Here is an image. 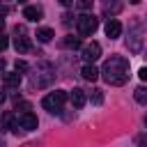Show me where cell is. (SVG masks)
<instances>
[{"instance_id":"7a4b0ae2","label":"cell","mask_w":147,"mask_h":147,"mask_svg":"<svg viewBox=\"0 0 147 147\" xmlns=\"http://www.w3.org/2000/svg\"><path fill=\"white\" fill-rule=\"evenodd\" d=\"M64 101H67V92L55 90V92H51V94H46V96H44L41 106H44L48 113H60V110H62V106H64Z\"/></svg>"},{"instance_id":"8992f818","label":"cell","mask_w":147,"mask_h":147,"mask_svg":"<svg viewBox=\"0 0 147 147\" xmlns=\"http://www.w3.org/2000/svg\"><path fill=\"white\" fill-rule=\"evenodd\" d=\"M106 34H108V39H117V37L122 34V23H119L117 18H108V23H106Z\"/></svg>"},{"instance_id":"8fae6325","label":"cell","mask_w":147,"mask_h":147,"mask_svg":"<svg viewBox=\"0 0 147 147\" xmlns=\"http://www.w3.org/2000/svg\"><path fill=\"white\" fill-rule=\"evenodd\" d=\"M14 48H16L18 53H28V51H30V39H28V37H16V39H14Z\"/></svg>"},{"instance_id":"484cf974","label":"cell","mask_w":147,"mask_h":147,"mask_svg":"<svg viewBox=\"0 0 147 147\" xmlns=\"http://www.w3.org/2000/svg\"><path fill=\"white\" fill-rule=\"evenodd\" d=\"M0 147H5V142H2V140H0Z\"/></svg>"},{"instance_id":"603a6c76","label":"cell","mask_w":147,"mask_h":147,"mask_svg":"<svg viewBox=\"0 0 147 147\" xmlns=\"http://www.w3.org/2000/svg\"><path fill=\"white\" fill-rule=\"evenodd\" d=\"M2 28H5V21L0 18V34H2Z\"/></svg>"},{"instance_id":"5bb4252c","label":"cell","mask_w":147,"mask_h":147,"mask_svg":"<svg viewBox=\"0 0 147 147\" xmlns=\"http://www.w3.org/2000/svg\"><path fill=\"white\" fill-rule=\"evenodd\" d=\"M90 101L96 103V106L103 103V92H101V90H92V92H90Z\"/></svg>"},{"instance_id":"d6986e66","label":"cell","mask_w":147,"mask_h":147,"mask_svg":"<svg viewBox=\"0 0 147 147\" xmlns=\"http://www.w3.org/2000/svg\"><path fill=\"white\" fill-rule=\"evenodd\" d=\"M138 76H140V78H142V80H147V67H142V69H140V71H138Z\"/></svg>"},{"instance_id":"52a82bcc","label":"cell","mask_w":147,"mask_h":147,"mask_svg":"<svg viewBox=\"0 0 147 147\" xmlns=\"http://www.w3.org/2000/svg\"><path fill=\"white\" fill-rule=\"evenodd\" d=\"M23 16H25L28 21H41V16H44V9H41L39 5H28V7L23 9Z\"/></svg>"},{"instance_id":"4fadbf2b","label":"cell","mask_w":147,"mask_h":147,"mask_svg":"<svg viewBox=\"0 0 147 147\" xmlns=\"http://www.w3.org/2000/svg\"><path fill=\"white\" fill-rule=\"evenodd\" d=\"M133 96H136V101H138V103H142V106H145V103H147V87H138V90L133 92Z\"/></svg>"},{"instance_id":"7402d4cb","label":"cell","mask_w":147,"mask_h":147,"mask_svg":"<svg viewBox=\"0 0 147 147\" xmlns=\"http://www.w3.org/2000/svg\"><path fill=\"white\" fill-rule=\"evenodd\" d=\"M0 71H5V60L0 57Z\"/></svg>"},{"instance_id":"2e32d148","label":"cell","mask_w":147,"mask_h":147,"mask_svg":"<svg viewBox=\"0 0 147 147\" xmlns=\"http://www.w3.org/2000/svg\"><path fill=\"white\" fill-rule=\"evenodd\" d=\"M76 5H78V9H83V11H87V9H92V5H94V0H76Z\"/></svg>"},{"instance_id":"ba28073f","label":"cell","mask_w":147,"mask_h":147,"mask_svg":"<svg viewBox=\"0 0 147 147\" xmlns=\"http://www.w3.org/2000/svg\"><path fill=\"white\" fill-rule=\"evenodd\" d=\"M69 99H71L74 108H83V106H85V101H87V96H85V92H83L80 87H74V90H71V94H69Z\"/></svg>"},{"instance_id":"ac0fdd59","label":"cell","mask_w":147,"mask_h":147,"mask_svg":"<svg viewBox=\"0 0 147 147\" xmlns=\"http://www.w3.org/2000/svg\"><path fill=\"white\" fill-rule=\"evenodd\" d=\"M7 44H9V39H7L5 34H0V53H2L5 48H7Z\"/></svg>"},{"instance_id":"cb8c5ba5","label":"cell","mask_w":147,"mask_h":147,"mask_svg":"<svg viewBox=\"0 0 147 147\" xmlns=\"http://www.w3.org/2000/svg\"><path fill=\"white\" fill-rule=\"evenodd\" d=\"M5 11H7V9H5V7H0V14H5Z\"/></svg>"},{"instance_id":"4316f807","label":"cell","mask_w":147,"mask_h":147,"mask_svg":"<svg viewBox=\"0 0 147 147\" xmlns=\"http://www.w3.org/2000/svg\"><path fill=\"white\" fill-rule=\"evenodd\" d=\"M18 2H25V0H18Z\"/></svg>"},{"instance_id":"6da1fadb","label":"cell","mask_w":147,"mask_h":147,"mask_svg":"<svg viewBox=\"0 0 147 147\" xmlns=\"http://www.w3.org/2000/svg\"><path fill=\"white\" fill-rule=\"evenodd\" d=\"M99 74L103 76V80L108 85H124L129 80V60L115 55V57H110V60L103 62V67H101Z\"/></svg>"},{"instance_id":"7c38bea8","label":"cell","mask_w":147,"mask_h":147,"mask_svg":"<svg viewBox=\"0 0 147 147\" xmlns=\"http://www.w3.org/2000/svg\"><path fill=\"white\" fill-rule=\"evenodd\" d=\"M37 39H39L41 44H48V41L53 39V30H51V28H39V30H37Z\"/></svg>"},{"instance_id":"30bf717a","label":"cell","mask_w":147,"mask_h":147,"mask_svg":"<svg viewBox=\"0 0 147 147\" xmlns=\"http://www.w3.org/2000/svg\"><path fill=\"white\" fill-rule=\"evenodd\" d=\"M5 85L7 87H18L21 85V74L18 71H7L5 74Z\"/></svg>"},{"instance_id":"9a60e30c","label":"cell","mask_w":147,"mask_h":147,"mask_svg":"<svg viewBox=\"0 0 147 147\" xmlns=\"http://www.w3.org/2000/svg\"><path fill=\"white\" fill-rule=\"evenodd\" d=\"M62 44H64L67 48H78V46H80V39H78V37H67Z\"/></svg>"},{"instance_id":"d4e9b609","label":"cell","mask_w":147,"mask_h":147,"mask_svg":"<svg viewBox=\"0 0 147 147\" xmlns=\"http://www.w3.org/2000/svg\"><path fill=\"white\" fill-rule=\"evenodd\" d=\"M129 2H133V5H138V2H140V0H129Z\"/></svg>"},{"instance_id":"e0dca14e","label":"cell","mask_w":147,"mask_h":147,"mask_svg":"<svg viewBox=\"0 0 147 147\" xmlns=\"http://www.w3.org/2000/svg\"><path fill=\"white\" fill-rule=\"evenodd\" d=\"M14 67H16V71H28V62L25 60H16Z\"/></svg>"},{"instance_id":"83f0119b","label":"cell","mask_w":147,"mask_h":147,"mask_svg":"<svg viewBox=\"0 0 147 147\" xmlns=\"http://www.w3.org/2000/svg\"><path fill=\"white\" fill-rule=\"evenodd\" d=\"M142 147H147V142H145V145H142Z\"/></svg>"},{"instance_id":"277c9868","label":"cell","mask_w":147,"mask_h":147,"mask_svg":"<svg viewBox=\"0 0 147 147\" xmlns=\"http://www.w3.org/2000/svg\"><path fill=\"white\" fill-rule=\"evenodd\" d=\"M101 57V46L96 44V41H92V44H85L83 46V60L90 64V62H96Z\"/></svg>"},{"instance_id":"ffe728a7","label":"cell","mask_w":147,"mask_h":147,"mask_svg":"<svg viewBox=\"0 0 147 147\" xmlns=\"http://www.w3.org/2000/svg\"><path fill=\"white\" fill-rule=\"evenodd\" d=\"M5 99H7V94H5V87H0V103H5Z\"/></svg>"},{"instance_id":"3957f363","label":"cell","mask_w":147,"mask_h":147,"mask_svg":"<svg viewBox=\"0 0 147 147\" xmlns=\"http://www.w3.org/2000/svg\"><path fill=\"white\" fill-rule=\"evenodd\" d=\"M76 28H78V34L90 37V34H94V30L99 28V18L92 16V14H83V16L76 18Z\"/></svg>"},{"instance_id":"44dd1931","label":"cell","mask_w":147,"mask_h":147,"mask_svg":"<svg viewBox=\"0 0 147 147\" xmlns=\"http://www.w3.org/2000/svg\"><path fill=\"white\" fill-rule=\"evenodd\" d=\"M60 5H64V7H69V5H74V0H60Z\"/></svg>"},{"instance_id":"5b68a950","label":"cell","mask_w":147,"mask_h":147,"mask_svg":"<svg viewBox=\"0 0 147 147\" xmlns=\"http://www.w3.org/2000/svg\"><path fill=\"white\" fill-rule=\"evenodd\" d=\"M18 124H21V129L23 131H32V129H37V115H32V113H23L21 117H18Z\"/></svg>"},{"instance_id":"9c48e42d","label":"cell","mask_w":147,"mask_h":147,"mask_svg":"<svg viewBox=\"0 0 147 147\" xmlns=\"http://www.w3.org/2000/svg\"><path fill=\"white\" fill-rule=\"evenodd\" d=\"M80 74H83V78H85V80H92V83L99 78V69H96L94 64H85V67L80 69Z\"/></svg>"}]
</instances>
